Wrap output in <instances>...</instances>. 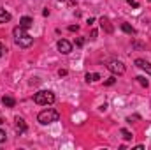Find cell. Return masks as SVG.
I'll return each instance as SVG.
<instances>
[{
    "label": "cell",
    "mask_w": 151,
    "mask_h": 150,
    "mask_svg": "<svg viewBox=\"0 0 151 150\" xmlns=\"http://www.w3.org/2000/svg\"><path fill=\"white\" fill-rule=\"evenodd\" d=\"M12 36H14V42H16L19 48H28V46H32V42H34V39L27 34V28H23V27H16V28L12 30Z\"/></svg>",
    "instance_id": "6da1fadb"
},
{
    "label": "cell",
    "mask_w": 151,
    "mask_h": 150,
    "mask_svg": "<svg viewBox=\"0 0 151 150\" xmlns=\"http://www.w3.org/2000/svg\"><path fill=\"white\" fill-rule=\"evenodd\" d=\"M34 103L39 106H47V104H53L55 103V94L51 90H40L34 95Z\"/></svg>",
    "instance_id": "7a4b0ae2"
},
{
    "label": "cell",
    "mask_w": 151,
    "mask_h": 150,
    "mask_svg": "<svg viewBox=\"0 0 151 150\" xmlns=\"http://www.w3.org/2000/svg\"><path fill=\"white\" fill-rule=\"evenodd\" d=\"M60 118V115L56 110H51V108H47V110H42V111L37 115V120L39 124H42V125H47V124H53V122H56Z\"/></svg>",
    "instance_id": "3957f363"
},
{
    "label": "cell",
    "mask_w": 151,
    "mask_h": 150,
    "mask_svg": "<svg viewBox=\"0 0 151 150\" xmlns=\"http://www.w3.org/2000/svg\"><path fill=\"white\" fill-rule=\"evenodd\" d=\"M107 69H109L113 74H123V73H125V66H123V62H119V60H111V62L107 64Z\"/></svg>",
    "instance_id": "277c9868"
},
{
    "label": "cell",
    "mask_w": 151,
    "mask_h": 150,
    "mask_svg": "<svg viewBox=\"0 0 151 150\" xmlns=\"http://www.w3.org/2000/svg\"><path fill=\"white\" fill-rule=\"evenodd\" d=\"M58 50H60V53H63V55H69V53L72 51V44H70L69 41L62 39V41H58Z\"/></svg>",
    "instance_id": "5b68a950"
},
{
    "label": "cell",
    "mask_w": 151,
    "mask_h": 150,
    "mask_svg": "<svg viewBox=\"0 0 151 150\" xmlns=\"http://www.w3.org/2000/svg\"><path fill=\"white\" fill-rule=\"evenodd\" d=\"M14 127H16V133H18V134H23V133L27 131V124H25V120H23L21 117H16Z\"/></svg>",
    "instance_id": "8992f818"
},
{
    "label": "cell",
    "mask_w": 151,
    "mask_h": 150,
    "mask_svg": "<svg viewBox=\"0 0 151 150\" xmlns=\"http://www.w3.org/2000/svg\"><path fill=\"white\" fill-rule=\"evenodd\" d=\"M135 66H137L139 69H142V71H146V73L151 74V64L150 62H146V60H142V58H137V60H135Z\"/></svg>",
    "instance_id": "52a82bcc"
},
{
    "label": "cell",
    "mask_w": 151,
    "mask_h": 150,
    "mask_svg": "<svg viewBox=\"0 0 151 150\" xmlns=\"http://www.w3.org/2000/svg\"><path fill=\"white\" fill-rule=\"evenodd\" d=\"M34 25V20L30 18V16H23L21 20H19V27H23V28H30Z\"/></svg>",
    "instance_id": "ba28073f"
},
{
    "label": "cell",
    "mask_w": 151,
    "mask_h": 150,
    "mask_svg": "<svg viewBox=\"0 0 151 150\" xmlns=\"http://www.w3.org/2000/svg\"><path fill=\"white\" fill-rule=\"evenodd\" d=\"M100 27H102L107 34H111V32H113V25H111V21H109L107 18H100Z\"/></svg>",
    "instance_id": "9c48e42d"
},
{
    "label": "cell",
    "mask_w": 151,
    "mask_h": 150,
    "mask_svg": "<svg viewBox=\"0 0 151 150\" xmlns=\"http://www.w3.org/2000/svg\"><path fill=\"white\" fill-rule=\"evenodd\" d=\"M2 104H4L5 108H14L16 101H14L12 97H9V95H4V97H2Z\"/></svg>",
    "instance_id": "30bf717a"
},
{
    "label": "cell",
    "mask_w": 151,
    "mask_h": 150,
    "mask_svg": "<svg viewBox=\"0 0 151 150\" xmlns=\"http://www.w3.org/2000/svg\"><path fill=\"white\" fill-rule=\"evenodd\" d=\"M11 21V12H7L4 7H0V23H7Z\"/></svg>",
    "instance_id": "8fae6325"
},
{
    "label": "cell",
    "mask_w": 151,
    "mask_h": 150,
    "mask_svg": "<svg viewBox=\"0 0 151 150\" xmlns=\"http://www.w3.org/2000/svg\"><path fill=\"white\" fill-rule=\"evenodd\" d=\"M121 30H123V32H127V34H130V36H134V34H135V28H134V27H130L128 23H121Z\"/></svg>",
    "instance_id": "7c38bea8"
},
{
    "label": "cell",
    "mask_w": 151,
    "mask_h": 150,
    "mask_svg": "<svg viewBox=\"0 0 151 150\" xmlns=\"http://www.w3.org/2000/svg\"><path fill=\"white\" fill-rule=\"evenodd\" d=\"M100 79V74H97V73H88L86 74V81L90 83V81H99Z\"/></svg>",
    "instance_id": "4fadbf2b"
},
{
    "label": "cell",
    "mask_w": 151,
    "mask_h": 150,
    "mask_svg": "<svg viewBox=\"0 0 151 150\" xmlns=\"http://www.w3.org/2000/svg\"><path fill=\"white\" fill-rule=\"evenodd\" d=\"M135 79H137V81H139V83H141L142 87H148V85H150V81H148V79H146L144 76H137Z\"/></svg>",
    "instance_id": "5bb4252c"
},
{
    "label": "cell",
    "mask_w": 151,
    "mask_h": 150,
    "mask_svg": "<svg viewBox=\"0 0 151 150\" xmlns=\"http://www.w3.org/2000/svg\"><path fill=\"white\" fill-rule=\"evenodd\" d=\"M121 134H123V138H125V140H132V138H134V136H132V133H130L128 129H121Z\"/></svg>",
    "instance_id": "9a60e30c"
},
{
    "label": "cell",
    "mask_w": 151,
    "mask_h": 150,
    "mask_svg": "<svg viewBox=\"0 0 151 150\" xmlns=\"http://www.w3.org/2000/svg\"><path fill=\"white\" fill-rule=\"evenodd\" d=\"M5 138H7L5 131H4V129H0V143H4V141H5Z\"/></svg>",
    "instance_id": "2e32d148"
},
{
    "label": "cell",
    "mask_w": 151,
    "mask_h": 150,
    "mask_svg": "<svg viewBox=\"0 0 151 150\" xmlns=\"http://www.w3.org/2000/svg\"><path fill=\"white\" fill-rule=\"evenodd\" d=\"M127 2H128L130 5H134V7H139V2H137V0H127Z\"/></svg>",
    "instance_id": "e0dca14e"
},
{
    "label": "cell",
    "mask_w": 151,
    "mask_h": 150,
    "mask_svg": "<svg viewBox=\"0 0 151 150\" xmlns=\"http://www.w3.org/2000/svg\"><path fill=\"white\" fill-rule=\"evenodd\" d=\"M5 51H7V50H5V46L0 42V57H4V53H5Z\"/></svg>",
    "instance_id": "ac0fdd59"
},
{
    "label": "cell",
    "mask_w": 151,
    "mask_h": 150,
    "mask_svg": "<svg viewBox=\"0 0 151 150\" xmlns=\"http://www.w3.org/2000/svg\"><path fill=\"white\" fill-rule=\"evenodd\" d=\"M83 44H84V39L83 37H79L77 41H76V46H83Z\"/></svg>",
    "instance_id": "d6986e66"
},
{
    "label": "cell",
    "mask_w": 151,
    "mask_h": 150,
    "mask_svg": "<svg viewBox=\"0 0 151 150\" xmlns=\"http://www.w3.org/2000/svg\"><path fill=\"white\" fill-rule=\"evenodd\" d=\"M77 28H79L77 25H72V27H69V30H70V32H77Z\"/></svg>",
    "instance_id": "ffe728a7"
},
{
    "label": "cell",
    "mask_w": 151,
    "mask_h": 150,
    "mask_svg": "<svg viewBox=\"0 0 151 150\" xmlns=\"http://www.w3.org/2000/svg\"><path fill=\"white\" fill-rule=\"evenodd\" d=\"M58 74H60V76H65V74H67V71H65V69H60V71H58Z\"/></svg>",
    "instance_id": "44dd1931"
},
{
    "label": "cell",
    "mask_w": 151,
    "mask_h": 150,
    "mask_svg": "<svg viewBox=\"0 0 151 150\" xmlns=\"http://www.w3.org/2000/svg\"><path fill=\"white\" fill-rule=\"evenodd\" d=\"M113 83H114V78H109V79L106 81V85H113Z\"/></svg>",
    "instance_id": "7402d4cb"
},
{
    "label": "cell",
    "mask_w": 151,
    "mask_h": 150,
    "mask_svg": "<svg viewBox=\"0 0 151 150\" xmlns=\"http://www.w3.org/2000/svg\"><path fill=\"white\" fill-rule=\"evenodd\" d=\"M2 122H4V120H2V117H0V124H2Z\"/></svg>",
    "instance_id": "603a6c76"
},
{
    "label": "cell",
    "mask_w": 151,
    "mask_h": 150,
    "mask_svg": "<svg viewBox=\"0 0 151 150\" xmlns=\"http://www.w3.org/2000/svg\"><path fill=\"white\" fill-rule=\"evenodd\" d=\"M148 2H151V0H148Z\"/></svg>",
    "instance_id": "cb8c5ba5"
}]
</instances>
